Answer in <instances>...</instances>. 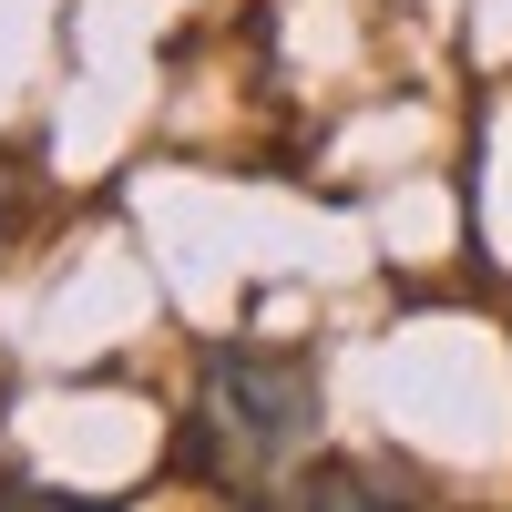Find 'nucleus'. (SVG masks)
Listing matches in <instances>:
<instances>
[{
	"label": "nucleus",
	"instance_id": "obj_3",
	"mask_svg": "<svg viewBox=\"0 0 512 512\" xmlns=\"http://www.w3.org/2000/svg\"><path fill=\"white\" fill-rule=\"evenodd\" d=\"M21 216H31V175H11V164H0V256L21 246Z\"/></svg>",
	"mask_w": 512,
	"mask_h": 512
},
{
	"label": "nucleus",
	"instance_id": "obj_4",
	"mask_svg": "<svg viewBox=\"0 0 512 512\" xmlns=\"http://www.w3.org/2000/svg\"><path fill=\"white\" fill-rule=\"evenodd\" d=\"M0 512H113V502H62V492H31V482H11V492H0Z\"/></svg>",
	"mask_w": 512,
	"mask_h": 512
},
{
	"label": "nucleus",
	"instance_id": "obj_1",
	"mask_svg": "<svg viewBox=\"0 0 512 512\" xmlns=\"http://www.w3.org/2000/svg\"><path fill=\"white\" fill-rule=\"evenodd\" d=\"M318 431H328V400H318V359L308 349H277V338L205 349L195 400H185V472L205 492H226L246 512H277L287 482L308 472Z\"/></svg>",
	"mask_w": 512,
	"mask_h": 512
},
{
	"label": "nucleus",
	"instance_id": "obj_2",
	"mask_svg": "<svg viewBox=\"0 0 512 512\" xmlns=\"http://www.w3.org/2000/svg\"><path fill=\"white\" fill-rule=\"evenodd\" d=\"M277 512H431V492L390 461H308Z\"/></svg>",
	"mask_w": 512,
	"mask_h": 512
}]
</instances>
